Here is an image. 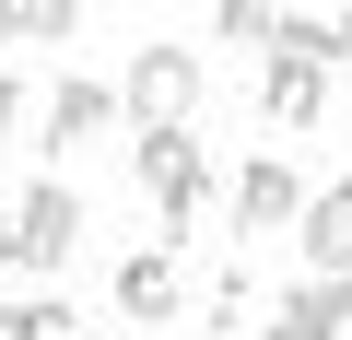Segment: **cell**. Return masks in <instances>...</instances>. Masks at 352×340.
<instances>
[{
    "instance_id": "1",
    "label": "cell",
    "mask_w": 352,
    "mask_h": 340,
    "mask_svg": "<svg viewBox=\"0 0 352 340\" xmlns=\"http://www.w3.org/2000/svg\"><path fill=\"white\" fill-rule=\"evenodd\" d=\"M129 177H141L164 247H176V235H200V212H212V152H200L188 129H141V141H129Z\"/></svg>"
},
{
    "instance_id": "2",
    "label": "cell",
    "mask_w": 352,
    "mask_h": 340,
    "mask_svg": "<svg viewBox=\"0 0 352 340\" xmlns=\"http://www.w3.org/2000/svg\"><path fill=\"white\" fill-rule=\"evenodd\" d=\"M200 82H212V59H200V47H176V36H153V47H129V82H118V106H129L141 129H188Z\"/></svg>"
},
{
    "instance_id": "3",
    "label": "cell",
    "mask_w": 352,
    "mask_h": 340,
    "mask_svg": "<svg viewBox=\"0 0 352 340\" xmlns=\"http://www.w3.org/2000/svg\"><path fill=\"white\" fill-rule=\"evenodd\" d=\"M71 247H82V200L47 177V188H24L12 200V270H36V282H59L71 270Z\"/></svg>"
},
{
    "instance_id": "4",
    "label": "cell",
    "mask_w": 352,
    "mask_h": 340,
    "mask_svg": "<svg viewBox=\"0 0 352 340\" xmlns=\"http://www.w3.org/2000/svg\"><path fill=\"white\" fill-rule=\"evenodd\" d=\"M305 200H317V188L294 177L282 152H247V164H235V235H247V247L282 235V223H305Z\"/></svg>"
},
{
    "instance_id": "5",
    "label": "cell",
    "mask_w": 352,
    "mask_h": 340,
    "mask_svg": "<svg viewBox=\"0 0 352 340\" xmlns=\"http://www.w3.org/2000/svg\"><path fill=\"white\" fill-rule=\"evenodd\" d=\"M118 117H129V106H118V82H94V71H71V82L47 94V117H36V129H47L36 152H59V164H71V152H82V141H106Z\"/></svg>"
},
{
    "instance_id": "6",
    "label": "cell",
    "mask_w": 352,
    "mask_h": 340,
    "mask_svg": "<svg viewBox=\"0 0 352 340\" xmlns=\"http://www.w3.org/2000/svg\"><path fill=\"white\" fill-rule=\"evenodd\" d=\"M118 317H129V328H176V317H188L176 247H129V258H118Z\"/></svg>"
},
{
    "instance_id": "7",
    "label": "cell",
    "mask_w": 352,
    "mask_h": 340,
    "mask_svg": "<svg viewBox=\"0 0 352 340\" xmlns=\"http://www.w3.org/2000/svg\"><path fill=\"white\" fill-rule=\"evenodd\" d=\"M258 117H270V129H317V117H329V71L294 59V47H270V59H258Z\"/></svg>"
},
{
    "instance_id": "8",
    "label": "cell",
    "mask_w": 352,
    "mask_h": 340,
    "mask_svg": "<svg viewBox=\"0 0 352 340\" xmlns=\"http://www.w3.org/2000/svg\"><path fill=\"white\" fill-rule=\"evenodd\" d=\"M294 235H305V270H317V282H352V177H340V188H317Z\"/></svg>"
},
{
    "instance_id": "9",
    "label": "cell",
    "mask_w": 352,
    "mask_h": 340,
    "mask_svg": "<svg viewBox=\"0 0 352 340\" xmlns=\"http://www.w3.org/2000/svg\"><path fill=\"white\" fill-rule=\"evenodd\" d=\"M258 340H329V293H317V282H294V293L270 305V328H258Z\"/></svg>"
},
{
    "instance_id": "10",
    "label": "cell",
    "mask_w": 352,
    "mask_h": 340,
    "mask_svg": "<svg viewBox=\"0 0 352 340\" xmlns=\"http://www.w3.org/2000/svg\"><path fill=\"white\" fill-rule=\"evenodd\" d=\"M12 36H36V47L82 36V0H12Z\"/></svg>"
},
{
    "instance_id": "11",
    "label": "cell",
    "mask_w": 352,
    "mask_h": 340,
    "mask_svg": "<svg viewBox=\"0 0 352 340\" xmlns=\"http://www.w3.org/2000/svg\"><path fill=\"white\" fill-rule=\"evenodd\" d=\"M200 317H212V328H247V270H223V282H212V305H200Z\"/></svg>"
},
{
    "instance_id": "12",
    "label": "cell",
    "mask_w": 352,
    "mask_h": 340,
    "mask_svg": "<svg viewBox=\"0 0 352 340\" xmlns=\"http://www.w3.org/2000/svg\"><path fill=\"white\" fill-rule=\"evenodd\" d=\"M82 317H71V293H47V305H24V340H71Z\"/></svg>"
},
{
    "instance_id": "13",
    "label": "cell",
    "mask_w": 352,
    "mask_h": 340,
    "mask_svg": "<svg viewBox=\"0 0 352 340\" xmlns=\"http://www.w3.org/2000/svg\"><path fill=\"white\" fill-rule=\"evenodd\" d=\"M329 293V340H352V282H317Z\"/></svg>"
},
{
    "instance_id": "14",
    "label": "cell",
    "mask_w": 352,
    "mask_h": 340,
    "mask_svg": "<svg viewBox=\"0 0 352 340\" xmlns=\"http://www.w3.org/2000/svg\"><path fill=\"white\" fill-rule=\"evenodd\" d=\"M12 129H24V82L0 71V141H12Z\"/></svg>"
},
{
    "instance_id": "15",
    "label": "cell",
    "mask_w": 352,
    "mask_h": 340,
    "mask_svg": "<svg viewBox=\"0 0 352 340\" xmlns=\"http://www.w3.org/2000/svg\"><path fill=\"white\" fill-rule=\"evenodd\" d=\"M0 340H24V305H12V293H0Z\"/></svg>"
},
{
    "instance_id": "16",
    "label": "cell",
    "mask_w": 352,
    "mask_h": 340,
    "mask_svg": "<svg viewBox=\"0 0 352 340\" xmlns=\"http://www.w3.org/2000/svg\"><path fill=\"white\" fill-rule=\"evenodd\" d=\"M0 270H12V200H0Z\"/></svg>"
},
{
    "instance_id": "17",
    "label": "cell",
    "mask_w": 352,
    "mask_h": 340,
    "mask_svg": "<svg viewBox=\"0 0 352 340\" xmlns=\"http://www.w3.org/2000/svg\"><path fill=\"white\" fill-rule=\"evenodd\" d=\"M0 47H12V0H0Z\"/></svg>"
}]
</instances>
